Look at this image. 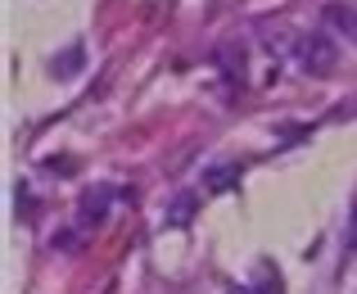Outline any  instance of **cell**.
I'll use <instances>...</instances> for the list:
<instances>
[{"label":"cell","instance_id":"obj_1","mask_svg":"<svg viewBox=\"0 0 357 294\" xmlns=\"http://www.w3.org/2000/svg\"><path fill=\"white\" fill-rule=\"evenodd\" d=\"M298 64L312 78H326L340 64V45L331 41V32H307V36H298Z\"/></svg>","mask_w":357,"mask_h":294},{"label":"cell","instance_id":"obj_2","mask_svg":"<svg viewBox=\"0 0 357 294\" xmlns=\"http://www.w3.org/2000/svg\"><path fill=\"white\" fill-rule=\"evenodd\" d=\"M195 213H199V195H195V191H176V195L163 204V226L185 231V226L195 222Z\"/></svg>","mask_w":357,"mask_h":294},{"label":"cell","instance_id":"obj_3","mask_svg":"<svg viewBox=\"0 0 357 294\" xmlns=\"http://www.w3.org/2000/svg\"><path fill=\"white\" fill-rule=\"evenodd\" d=\"M240 177H244L240 163H213V168H204V191L227 195V191H236V186H240Z\"/></svg>","mask_w":357,"mask_h":294},{"label":"cell","instance_id":"obj_4","mask_svg":"<svg viewBox=\"0 0 357 294\" xmlns=\"http://www.w3.org/2000/svg\"><path fill=\"white\" fill-rule=\"evenodd\" d=\"M109 217V191L100 186V191H86L82 195V213H77V222L82 226H100Z\"/></svg>","mask_w":357,"mask_h":294},{"label":"cell","instance_id":"obj_5","mask_svg":"<svg viewBox=\"0 0 357 294\" xmlns=\"http://www.w3.org/2000/svg\"><path fill=\"white\" fill-rule=\"evenodd\" d=\"M326 23L340 27V32H357V9L344 5V0H331V5H326Z\"/></svg>","mask_w":357,"mask_h":294},{"label":"cell","instance_id":"obj_6","mask_svg":"<svg viewBox=\"0 0 357 294\" xmlns=\"http://www.w3.org/2000/svg\"><path fill=\"white\" fill-rule=\"evenodd\" d=\"M77 64H82V50H77V45H73V50L63 54V59H54V73H73V68H77Z\"/></svg>","mask_w":357,"mask_h":294},{"label":"cell","instance_id":"obj_7","mask_svg":"<svg viewBox=\"0 0 357 294\" xmlns=\"http://www.w3.org/2000/svg\"><path fill=\"white\" fill-rule=\"evenodd\" d=\"M344 244H349V253H357V208L349 217V231H344Z\"/></svg>","mask_w":357,"mask_h":294}]
</instances>
